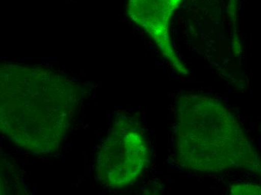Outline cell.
Segmentation results:
<instances>
[{"instance_id": "cell-1", "label": "cell", "mask_w": 261, "mask_h": 195, "mask_svg": "<svg viewBox=\"0 0 261 195\" xmlns=\"http://www.w3.org/2000/svg\"><path fill=\"white\" fill-rule=\"evenodd\" d=\"M81 98L77 86L51 71L9 70L2 75V132L28 153H57L72 126Z\"/></svg>"}, {"instance_id": "cell-2", "label": "cell", "mask_w": 261, "mask_h": 195, "mask_svg": "<svg viewBox=\"0 0 261 195\" xmlns=\"http://www.w3.org/2000/svg\"><path fill=\"white\" fill-rule=\"evenodd\" d=\"M175 146L179 164L196 172L220 173L255 162L237 119L220 101L203 95L178 99Z\"/></svg>"}, {"instance_id": "cell-3", "label": "cell", "mask_w": 261, "mask_h": 195, "mask_svg": "<svg viewBox=\"0 0 261 195\" xmlns=\"http://www.w3.org/2000/svg\"><path fill=\"white\" fill-rule=\"evenodd\" d=\"M147 141L141 125L128 114L117 116L95 158L100 182L120 189L137 181L149 162Z\"/></svg>"}, {"instance_id": "cell-4", "label": "cell", "mask_w": 261, "mask_h": 195, "mask_svg": "<svg viewBox=\"0 0 261 195\" xmlns=\"http://www.w3.org/2000/svg\"><path fill=\"white\" fill-rule=\"evenodd\" d=\"M230 194H261L260 185H251V184H240L233 185L230 190Z\"/></svg>"}]
</instances>
